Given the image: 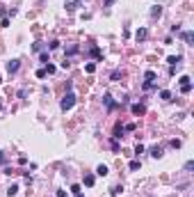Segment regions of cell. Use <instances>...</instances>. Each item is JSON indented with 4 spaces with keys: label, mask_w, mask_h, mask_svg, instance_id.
Returning <instances> with one entry per match:
<instances>
[{
    "label": "cell",
    "mask_w": 194,
    "mask_h": 197,
    "mask_svg": "<svg viewBox=\"0 0 194 197\" xmlns=\"http://www.w3.org/2000/svg\"><path fill=\"white\" fill-rule=\"evenodd\" d=\"M73 105H76V94H73L71 89H69V92L64 94V98L60 101V108H62V110H71Z\"/></svg>",
    "instance_id": "6da1fadb"
},
{
    "label": "cell",
    "mask_w": 194,
    "mask_h": 197,
    "mask_svg": "<svg viewBox=\"0 0 194 197\" xmlns=\"http://www.w3.org/2000/svg\"><path fill=\"white\" fill-rule=\"evenodd\" d=\"M5 69H7V73H16V71L21 69V62H18V60H9Z\"/></svg>",
    "instance_id": "7a4b0ae2"
},
{
    "label": "cell",
    "mask_w": 194,
    "mask_h": 197,
    "mask_svg": "<svg viewBox=\"0 0 194 197\" xmlns=\"http://www.w3.org/2000/svg\"><path fill=\"white\" fill-rule=\"evenodd\" d=\"M189 89H192V83H189V78H187V76H183V78H180V92L187 94Z\"/></svg>",
    "instance_id": "3957f363"
},
{
    "label": "cell",
    "mask_w": 194,
    "mask_h": 197,
    "mask_svg": "<svg viewBox=\"0 0 194 197\" xmlns=\"http://www.w3.org/2000/svg\"><path fill=\"white\" fill-rule=\"evenodd\" d=\"M146 35H148L146 28H139V30L135 32V39H137V42H144V39H146Z\"/></svg>",
    "instance_id": "277c9868"
},
{
    "label": "cell",
    "mask_w": 194,
    "mask_h": 197,
    "mask_svg": "<svg viewBox=\"0 0 194 197\" xmlns=\"http://www.w3.org/2000/svg\"><path fill=\"white\" fill-rule=\"evenodd\" d=\"M103 103L107 105V110H112L114 105H117V103H114V101H112V96H110V94H105V96H103Z\"/></svg>",
    "instance_id": "5b68a950"
},
{
    "label": "cell",
    "mask_w": 194,
    "mask_h": 197,
    "mask_svg": "<svg viewBox=\"0 0 194 197\" xmlns=\"http://www.w3.org/2000/svg\"><path fill=\"white\" fill-rule=\"evenodd\" d=\"M180 60H183L180 55H171V57H167V62L171 64V67H176V64H180Z\"/></svg>",
    "instance_id": "8992f818"
},
{
    "label": "cell",
    "mask_w": 194,
    "mask_h": 197,
    "mask_svg": "<svg viewBox=\"0 0 194 197\" xmlns=\"http://www.w3.org/2000/svg\"><path fill=\"white\" fill-rule=\"evenodd\" d=\"M144 110H146V108H144L142 103H135L133 105V115H144Z\"/></svg>",
    "instance_id": "52a82bcc"
},
{
    "label": "cell",
    "mask_w": 194,
    "mask_h": 197,
    "mask_svg": "<svg viewBox=\"0 0 194 197\" xmlns=\"http://www.w3.org/2000/svg\"><path fill=\"white\" fill-rule=\"evenodd\" d=\"M192 37H194L192 30H185V32H183V42H185V44H192Z\"/></svg>",
    "instance_id": "ba28073f"
},
{
    "label": "cell",
    "mask_w": 194,
    "mask_h": 197,
    "mask_svg": "<svg viewBox=\"0 0 194 197\" xmlns=\"http://www.w3.org/2000/svg\"><path fill=\"white\" fill-rule=\"evenodd\" d=\"M144 78H146L144 83H153V80H155V71H146V73H144Z\"/></svg>",
    "instance_id": "9c48e42d"
},
{
    "label": "cell",
    "mask_w": 194,
    "mask_h": 197,
    "mask_svg": "<svg viewBox=\"0 0 194 197\" xmlns=\"http://www.w3.org/2000/svg\"><path fill=\"white\" fill-rule=\"evenodd\" d=\"M151 156H153V158H160V156H162V147H153V149H151Z\"/></svg>",
    "instance_id": "30bf717a"
},
{
    "label": "cell",
    "mask_w": 194,
    "mask_h": 197,
    "mask_svg": "<svg viewBox=\"0 0 194 197\" xmlns=\"http://www.w3.org/2000/svg\"><path fill=\"white\" fill-rule=\"evenodd\" d=\"M16 192H18V186H16V183H11V186L7 188V195H9V197H14Z\"/></svg>",
    "instance_id": "8fae6325"
},
{
    "label": "cell",
    "mask_w": 194,
    "mask_h": 197,
    "mask_svg": "<svg viewBox=\"0 0 194 197\" xmlns=\"http://www.w3.org/2000/svg\"><path fill=\"white\" fill-rule=\"evenodd\" d=\"M78 51H80V46H76V44H73V46H66V55H76Z\"/></svg>",
    "instance_id": "7c38bea8"
},
{
    "label": "cell",
    "mask_w": 194,
    "mask_h": 197,
    "mask_svg": "<svg viewBox=\"0 0 194 197\" xmlns=\"http://www.w3.org/2000/svg\"><path fill=\"white\" fill-rule=\"evenodd\" d=\"M96 174H98V176H105V174H107V165H98V167H96Z\"/></svg>",
    "instance_id": "4fadbf2b"
},
{
    "label": "cell",
    "mask_w": 194,
    "mask_h": 197,
    "mask_svg": "<svg viewBox=\"0 0 194 197\" xmlns=\"http://www.w3.org/2000/svg\"><path fill=\"white\" fill-rule=\"evenodd\" d=\"M94 181H96L94 174H85V186H94Z\"/></svg>",
    "instance_id": "5bb4252c"
},
{
    "label": "cell",
    "mask_w": 194,
    "mask_h": 197,
    "mask_svg": "<svg viewBox=\"0 0 194 197\" xmlns=\"http://www.w3.org/2000/svg\"><path fill=\"white\" fill-rule=\"evenodd\" d=\"M160 14H162V7H158V5H155L153 9H151V16L155 18V16H160Z\"/></svg>",
    "instance_id": "9a60e30c"
},
{
    "label": "cell",
    "mask_w": 194,
    "mask_h": 197,
    "mask_svg": "<svg viewBox=\"0 0 194 197\" xmlns=\"http://www.w3.org/2000/svg\"><path fill=\"white\" fill-rule=\"evenodd\" d=\"M85 71H87V73H94V71H96V64H94V62H89L87 67H85Z\"/></svg>",
    "instance_id": "2e32d148"
},
{
    "label": "cell",
    "mask_w": 194,
    "mask_h": 197,
    "mask_svg": "<svg viewBox=\"0 0 194 197\" xmlns=\"http://www.w3.org/2000/svg\"><path fill=\"white\" fill-rule=\"evenodd\" d=\"M160 96H162L164 101H169V98H171V92H167V89H164V92H160Z\"/></svg>",
    "instance_id": "e0dca14e"
},
{
    "label": "cell",
    "mask_w": 194,
    "mask_h": 197,
    "mask_svg": "<svg viewBox=\"0 0 194 197\" xmlns=\"http://www.w3.org/2000/svg\"><path fill=\"white\" fill-rule=\"evenodd\" d=\"M110 78H112V80H119V78H121V71H119V69H117V71H112V76H110Z\"/></svg>",
    "instance_id": "ac0fdd59"
},
{
    "label": "cell",
    "mask_w": 194,
    "mask_h": 197,
    "mask_svg": "<svg viewBox=\"0 0 194 197\" xmlns=\"http://www.w3.org/2000/svg\"><path fill=\"white\" fill-rule=\"evenodd\" d=\"M37 78H46V69H37Z\"/></svg>",
    "instance_id": "d6986e66"
},
{
    "label": "cell",
    "mask_w": 194,
    "mask_h": 197,
    "mask_svg": "<svg viewBox=\"0 0 194 197\" xmlns=\"http://www.w3.org/2000/svg\"><path fill=\"white\" fill-rule=\"evenodd\" d=\"M139 154H144V147H142V145L135 147V156H139Z\"/></svg>",
    "instance_id": "ffe728a7"
},
{
    "label": "cell",
    "mask_w": 194,
    "mask_h": 197,
    "mask_svg": "<svg viewBox=\"0 0 194 197\" xmlns=\"http://www.w3.org/2000/svg\"><path fill=\"white\" fill-rule=\"evenodd\" d=\"M71 192H73V195H78V192H80V186H78V183H73V186H71Z\"/></svg>",
    "instance_id": "44dd1931"
},
{
    "label": "cell",
    "mask_w": 194,
    "mask_h": 197,
    "mask_svg": "<svg viewBox=\"0 0 194 197\" xmlns=\"http://www.w3.org/2000/svg\"><path fill=\"white\" fill-rule=\"evenodd\" d=\"M121 190H123V188H121V186H114V188H112V195H114V197H117V195H119V192H121Z\"/></svg>",
    "instance_id": "7402d4cb"
},
{
    "label": "cell",
    "mask_w": 194,
    "mask_h": 197,
    "mask_svg": "<svg viewBox=\"0 0 194 197\" xmlns=\"http://www.w3.org/2000/svg\"><path fill=\"white\" fill-rule=\"evenodd\" d=\"M130 170H133V172L139 170V161H133V163H130Z\"/></svg>",
    "instance_id": "603a6c76"
},
{
    "label": "cell",
    "mask_w": 194,
    "mask_h": 197,
    "mask_svg": "<svg viewBox=\"0 0 194 197\" xmlns=\"http://www.w3.org/2000/svg\"><path fill=\"white\" fill-rule=\"evenodd\" d=\"M57 46H60V42H50V44H48V48H50V51H55Z\"/></svg>",
    "instance_id": "cb8c5ba5"
},
{
    "label": "cell",
    "mask_w": 194,
    "mask_h": 197,
    "mask_svg": "<svg viewBox=\"0 0 194 197\" xmlns=\"http://www.w3.org/2000/svg\"><path fill=\"white\" fill-rule=\"evenodd\" d=\"M192 167H194V163H192V161H187V163H185V172H189Z\"/></svg>",
    "instance_id": "d4e9b609"
},
{
    "label": "cell",
    "mask_w": 194,
    "mask_h": 197,
    "mask_svg": "<svg viewBox=\"0 0 194 197\" xmlns=\"http://www.w3.org/2000/svg\"><path fill=\"white\" fill-rule=\"evenodd\" d=\"M46 73H55V67H53V64H46Z\"/></svg>",
    "instance_id": "484cf974"
},
{
    "label": "cell",
    "mask_w": 194,
    "mask_h": 197,
    "mask_svg": "<svg viewBox=\"0 0 194 197\" xmlns=\"http://www.w3.org/2000/svg\"><path fill=\"white\" fill-rule=\"evenodd\" d=\"M112 2L114 0H105V7H112Z\"/></svg>",
    "instance_id": "4316f807"
},
{
    "label": "cell",
    "mask_w": 194,
    "mask_h": 197,
    "mask_svg": "<svg viewBox=\"0 0 194 197\" xmlns=\"http://www.w3.org/2000/svg\"><path fill=\"white\" fill-rule=\"evenodd\" d=\"M76 197H82V195H80V192H78V195H76Z\"/></svg>",
    "instance_id": "83f0119b"
},
{
    "label": "cell",
    "mask_w": 194,
    "mask_h": 197,
    "mask_svg": "<svg viewBox=\"0 0 194 197\" xmlns=\"http://www.w3.org/2000/svg\"><path fill=\"white\" fill-rule=\"evenodd\" d=\"M0 83H2V76H0Z\"/></svg>",
    "instance_id": "f1b7e54d"
},
{
    "label": "cell",
    "mask_w": 194,
    "mask_h": 197,
    "mask_svg": "<svg viewBox=\"0 0 194 197\" xmlns=\"http://www.w3.org/2000/svg\"><path fill=\"white\" fill-rule=\"evenodd\" d=\"M0 108H2V103H0Z\"/></svg>",
    "instance_id": "f546056e"
}]
</instances>
